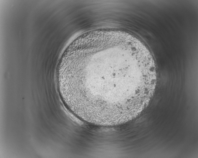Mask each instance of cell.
Listing matches in <instances>:
<instances>
[{
    "label": "cell",
    "instance_id": "cell-1",
    "mask_svg": "<svg viewBox=\"0 0 198 158\" xmlns=\"http://www.w3.org/2000/svg\"><path fill=\"white\" fill-rule=\"evenodd\" d=\"M57 82L71 113L90 124L110 126L141 112L153 94L157 74L145 45L117 37L82 46L67 61Z\"/></svg>",
    "mask_w": 198,
    "mask_h": 158
}]
</instances>
